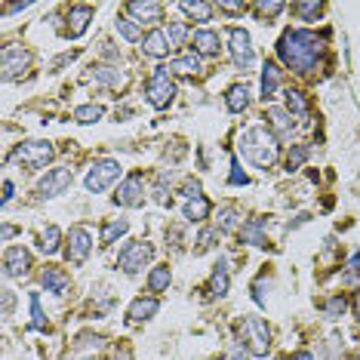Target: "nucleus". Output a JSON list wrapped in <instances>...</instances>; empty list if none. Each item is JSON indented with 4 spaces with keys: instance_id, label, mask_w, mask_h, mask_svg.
Instances as JSON below:
<instances>
[{
    "instance_id": "c03bdc74",
    "label": "nucleus",
    "mask_w": 360,
    "mask_h": 360,
    "mask_svg": "<svg viewBox=\"0 0 360 360\" xmlns=\"http://www.w3.org/2000/svg\"><path fill=\"white\" fill-rule=\"evenodd\" d=\"M228 182H231V185H246V182H250V179H246V173L240 169L237 160H231V176H228Z\"/></svg>"
},
{
    "instance_id": "de8ad7c7",
    "label": "nucleus",
    "mask_w": 360,
    "mask_h": 360,
    "mask_svg": "<svg viewBox=\"0 0 360 360\" xmlns=\"http://www.w3.org/2000/svg\"><path fill=\"white\" fill-rule=\"evenodd\" d=\"M12 194H16V185H12L10 179H3V204H10Z\"/></svg>"
},
{
    "instance_id": "864d4df0",
    "label": "nucleus",
    "mask_w": 360,
    "mask_h": 360,
    "mask_svg": "<svg viewBox=\"0 0 360 360\" xmlns=\"http://www.w3.org/2000/svg\"><path fill=\"white\" fill-rule=\"evenodd\" d=\"M355 314H357V320H360V289L355 293Z\"/></svg>"
},
{
    "instance_id": "6ab92c4d",
    "label": "nucleus",
    "mask_w": 360,
    "mask_h": 360,
    "mask_svg": "<svg viewBox=\"0 0 360 360\" xmlns=\"http://www.w3.org/2000/svg\"><path fill=\"white\" fill-rule=\"evenodd\" d=\"M90 19H93V6H71V12H68L65 34L68 37H80L86 31V25H90Z\"/></svg>"
},
{
    "instance_id": "7ed1b4c3",
    "label": "nucleus",
    "mask_w": 360,
    "mask_h": 360,
    "mask_svg": "<svg viewBox=\"0 0 360 360\" xmlns=\"http://www.w3.org/2000/svg\"><path fill=\"white\" fill-rule=\"evenodd\" d=\"M53 157H56L53 142H47V139H31V142H19L16 148H12L10 160L22 163V167H28V169H40V167H47Z\"/></svg>"
},
{
    "instance_id": "ddd939ff",
    "label": "nucleus",
    "mask_w": 360,
    "mask_h": 360,
    "mask_svg": "<svg viewBox=\"0 0 360 360\" xmlns=\"http://www.w3.org/2000/svg\"><path fill=\"white\" fill-rule=\"evenodd\" d=\"M31 268V252L25 246H10L3 252V274L6 277H25Z\"/></svg>"
},
{
    "instance_id": "9b49d317",
    "label": "nucleus",
    "mask_w": 360,
    "mask_h": 360,
    "mask_svg": "<svg viewBox=\"0 0 360 360\" xmlns=\"http://www.w3.org/2000/svg\"><path fill=\"white\" fill-rule=\"evenodd\" d=\"M228 40H231V59H235V65L237 68H250L252 62H256V49H252V40H250V34H246L243 28H231L228 31Z\"/></svg>"
},
{
    "instance_id": "2f4dec72",
    "label": "nucleus",
    "mask_w": 360,
    "mask_h": 360,
    "mask_svg": "<svg viewBox=\"0 0 360 360\" xmlns=\"http://www.w3.org/2000/svg\"><path fill=\"white\" fill-rule=\"evenodd\" d=\"M93 80H96L99 86H120V84H123V74H120L117 68L99 65V68H93Z\"/></svg>"
},
{
    "instance_id": "603ef678",
    "label": "nucleus",
    "mask_w": 360,
    "mask_h": 360,
    "mask_svg": "<svg viewBox=\"0 0 360 360\" xmlns=\"http://www.w3.org/2000/svg\"><path fill=\"white\" fill-rule=\"evenodd\" d=\"M351 271H355V274H360V256L351 259Z\"/></svg>"
},
{
    "instance_id": "4be33fe9",
    "label": "nucleus",
    "mask_w": 360,
    "mask_h": 360,
    "mask_svg": "<svg viewBox=\"0 0 360 360\" xmlns=\"http://www.w3.org/2000/svg\"><path fill=\"white\" fill-rule=\"evenodd\" d=\"M210 200L200 194V197H191V200H185V206H182V213H185V219L188 222H204L206 216H210Z\"/></svg>"
},
{
    "instance_id": "4468645a",
    "label": "nucleus",
    "mask_w": 360,
    "mask_h": 360,
    "mask_svg": "<svg viewBox=\"0 0 360 360\" xmlns=\"http://www.w3.org/2000/svg\"><path fill=\"white\" fill-rule=\"evenodd\" d=\"M265 120H268L271 132L277 136V142H280V139H289L296 132V120H293V115H289L287 108H277V105H271V108L265 111Z\"/></svg>"
},
{
    "instance_id": "423d86ee",
    "label": "nucleus",
    "mask_w": 360,
    "mask_h": 360,
    "mask_svg": "<svg viewBox=\"0 0 360 360\" xmlns=\"http://www.w3.org/2000/svg\"><path fill=\"white\" fill-rule=\"evenodd\" d=\"M151 259H154V246H151L148 240H130L117 256V268H123L126 274H136V271H142Z\"/></svg>"
},
{
    "instance_id": "f03ea898",
    "label": "nucleus",
    "mask_w": 360,
    "mask_h": 360,
    "mask_svg": "<svg viewBox=\"0 0 360 360\" xmlns=\"http://www.w3.org/2000/svg\"><path fill=\"white\" fill-rule=\"evenodd\" d=\"M237 148L259 169H271L277 160V136L268 126H250V130H243L237 139Z\"/></svg>"
},
{
    "instance_id": "09e8293b",
    "label": "nucleus",
    "mask_w": 360,
    "mask_h": 360,
    "mask_svg": "<svg viewBox=\"0 0 360 360\" xmlns=\"http://www.w3.org/2000/svg\"><path fill=\"white\" fill-rule=\"evenodd\" d=\"M219 10H225V12H243L246 3H219Z\"/></svg>"
},
{
    "instance_id": "c756f323",
    "label": "nucleus",
    "mask_w": 360,
    "mask_h": 360,
    "mask_svg": "<svg viewBox=\"0 0 360 360\" xmlns=\"http://www.w3.org/2000/svg\"><path fill=\"white\" fill-rule=\"evenodd\" d=\"M169 280H173L169 265H157V268L148 274V289H151V293H163V289L169 287Z\"/></svg>"
},
{
    "instance_id": "39448f33",
    "label": "nucleus",
    "mask_w": 360,
    "mask_h": 360,
    "mask_svg": "<svg viewBox=\"0 0 360 360\" xmlns=\"http://www.w3.org/2000/svg\"><path fill=\"white\" fill-rule=\"evenodd\" d=\"M240 333H243V345L252 357H265L271 348V330L262 317H243L240 324Z\"/></svg>"
},
{
    "instance_id": "393cba45",
    "label": "nucleus",
    "mask_w": 360,
    "mask_h": 360,
    "mask_svg": "<svg viewBox=\"0 0 360 360\" xmlns=\"http://www.w3.org/2000/svg\"><path fill=\"white\" fill-rule=\"evenodd\" d=\"M277 86H280V68H277L274 62H265V68H262V99L274 96Z\"/></svg>"
},
{
    "instance_id": "a18cd8bd",
    "label": "nucleus",
    "mask_w": 360,
    "mask_h": 360,
    "mask_svg": "<svg viewBox=\"0 0 360 360\" xmlns=\"http://www.w3.org/2000/svg\"><path fill=\"white\" fill-rule=\"evenodd\" d=\"M228 360H250V351H246V345L240 342L237 348H235V351H231V355H228Z\"/></svg>"
},
{
    "instance_id": "a19ab883",
    "label": "nucleus",
    "mask_w": 360,
    "mask_h": 360,
    "mask_svg": "<svg viewBox=\"0 0 360 360\" xmlns=\"http://www.w3.org/2000/svg\"><path fill=\"white\" fill-rule=\"evenodd\" d=\"M252 10H256L262 19H271V16H280V12L287 10V6H283L280 0H271V3H265V0H262V3H256Z\"/></svg>"
},
{
    "instance_id": "2eb2a0df",
    "label": "nucleus",
    "mask_w": 360,
    "mask_h": 360,
    "mask_svg": "<svg viewBox=\"0 0 360 360\" xmlns=\"http://www.w3.org/2000/svg\"><path fill=\"white\" fill-rule=\"evenodd\" d=\"M40 283L47 287V293L62 296L68 287H71V277H68V271H65V268H56V265H47V268H43V274H40Z\"/></svg>"
},
{
    "instance_id": "4c0bfd02",
    "label": "nucleus",
    "mask_w": 360,
    "mask_h": 360,
    "mask_svg": "<svg viewBox=\"0 0 360 360\" xmlns=\"http://www.w3.org/2000/svg\"><path fill=\"white\" fill-rule=\"evenodd\" d=\"M219 240V228H204L197 237V246H194V256H204V252H210L213 246H216Z\"/></svg>"
},
{
    "instance_id": "a878e982",
    "label": "nucleus",
    "mask_w": 360,
    "mask_h": 360,
    "mask_svg": "<svg viewBox=\"0 0 360 360\" xmlns=\"http://www.w3.org/2000/svg\"><path fill=\"white\" fill-rule=\"evenodd\" d=\"M169 71L173 74H200V56L197 53H188V56H179V59L169 62Z\"/></svg>"
},
{
    "instance_id": "3c124183",
    "label": "nucleus",
    "mask_w": 360,
    "mask_h": 360,
    "mask_svg": "<svg viewBox=\"0 0 360 360\" xmlns=\"http://www.w3.org/2000/svg\"><path fill=\"white\" fill-rule=\"evenodd\" d=\"M12 235H16V228H12V225H3V240H10Z\"/></svg>"
},
{
    "instance_id": "dca6fc26",
    "label": "nucleus",
    "mask_w": 360,
    "mask_h": 360,
    "mask_svg": "<svg viewBox=\"0 0 360 360\" xmlns=\"http://www.w3.org/2000/svg\"><path fill=\"white\" fill-rule=\"evenodd\" d=\"M169 40H167V34H163L160 28H154V31H148L145 34V40H142V53L145 56H151V59H163V56H169Z\"/></svg>"
},
{
    "instance_id": "e433bc0d",
    "label": "nucleus",
    "mask_w": 360,
    "mask_h": 360,
    "mask_svg": "<svg viewBox=\"0 0 360 360\" xmlns=\"http://www.w3.org/2000/svg\"><path fill=\"white\" fill-rule=\"evenodd\" d=\"M240 222V213L235 206H225V210H219V219H216V228L219 231H235Z\"/></svg>"
},
{
    "instance_id": "1a4fd4ad",
    "label": "nucleus",
    "mask_w": 360,
    "mask_h": 360,
    "mask_svg": "<svg viewBox=\"0 0 360 360\" xmlns=\"http://www.w3.org/2000/svg\"><path fill=\"white\" fill-rule=\"evenodd\" d=\"M0 65H3V80H16V77H22V74L28 71L31 53L28 49H22V47H16V43H10V47H3Z\"/></svg>"
},
{
    "instance_id": "5fc2aeb1",
    "label": "nucleus",
    "mask_w": 360,
    "mask_h": 360,
    "mask_svg": "<svg viewBox=\"0 0 360 360\" xmlns=\"http://www.w3.org/2000/svg\"><path fill=\"white\" fill-rule=\"evenodd\" d=\"M111 360H132V357H130V351H123V355H115Z\"/></svg>"
},
{
    "instance_id": "6e6552de",
    "label": "nucleus",
    "mask_w": 360,
    "mask_h": 360,
    "mask_svg": "<svg viewBox=\"0 0 360 360\" xmlns=\"http://www.w3.org/2000/svg\"><path fill=\"white\" fill-rule=\"evenodd\" d=\"M71 182H74L71 169H68V167H56V169H49V173L40 179L37 194H40L43 200H53V197H59V194H65Z\"/></svg>"
},
{
    "instance_id": "c9c22d12",
    "label": "nucleus",
    "mask_w": 360,
    "mask_h": 360,
    "mask_svg": "<svg viewBox=\"0 0 360 360\" xmlns=\"http://www.w3.org/2000/svg\"><path fill=\"white\" fill-rule=\"evenodd\" d=\"M163 34H167L169 47H182V43H185V37H188V28H185V22H167Z\"/></svg>"
},
{
    "instance_id": "58836bf2",
    "label": "nucleus",
    "mask_w": 360,
    "mask_h": 360,
    "mask_svg": "<svg viewBox=\"0 0 360 360\" xmlns=\"http://www.w3.org/2000/svg\"><path fill=\"white\" fill-rule=\"evenodd\" d=\"M293 12L302 19V22H314V19L324 12V3H296Z\"/></svg>"
},
{
    "instance_id": "f704fd0d",
    "label": "nucleus",
    "mask_w": 360,
    "mask_h": 360,
    "mask_svg": "<svg viewBox=\"0 0 360 360\" xmlns=\"http://www.w3.org/2000/svg\"><path fill=\"white\" fill-rule=\"evenodd\" d=\"M126 231H130V222H126V219H115V222H108L102 228V243H115V240L123 237Z\"/></svg>"
},
{
    "instance_id": "20e7f679",
    "label": "nucleus",
    "mask_w": 360,
    "mask_h": 360,
    "mask_svg": "<svg viewBox=\"0 0 360 360\" xmlns=\"http://www.w3.org/2000/svg\"><path fill=\"white\" fill-rule=\"evenodd\" d=\"M145 99H148L151 108H167L169 102L176 99V84L173 77H169V68H157L154 74L148 77V84H145Z\"/></svg>"
},
{
    "instance_id": "7c9ffc66",
    "label": "nucleus",
    "mask_w": 360,
    "mask_h": 360,
    "mask_svg": "<svg viewBox=\"0 0 360 360\" xmlns=\"http://www.w3.org/2000/svg\"><path fill=\"white\" fill-rule=\"evenodd\" d=\"M59 243H62V231L56 228V225H49V228L40 231V252H47V256H53V252H59Z\"/></svg>"
},
{
    "instance_id": "412c9836",
    "label": "nucleus",
    "mask_w": 360,
    "mask_h": 360,
    "mask_svg": "<svg viewBox=\"0 0 360 360\" xmlns=\"http://www.w3.org/2000/svg\"><path fill=\"white\" fill-rule=\"evenodd\" d=\"M231 287V271H228V259H219V265L213 268L210 277V296H225Z\"/></svg>"
},
{
    "instance_id": "f3484780",
    "label": "nucleus",
    "mask_w": 360,
    "mask_h": 360,
    "mask_svg": "<svg viewBox=\"0 0 360 360\" xmlns=\"http://www.w3.org/2000/svg\"><path fill=\"white\" fill-rule=\"evenodd\" d=\"M160 311V302L154 299V296H148V299H136L130 305V311H126V317H130V324H142V320H151L154 314Z\"/></svg>"
},
{
    "instance_id": "9d476101",
    "label": "nucleus",
    "mask_w": 360,
    "mask_h": 360,
    "mask_svg": "<svg viewBox=\"0 0 360 360\" xmlns=\"http://www.w3.org/2000/svg\"><path fill=\"white\" fill-rule=\"evenodd\" d=\"M115 204H120V206H142L145 204V176L142 173H130L120 182Z\"/></svg>"
},
{
    "instance_id": "ea45409f",
    "label": "nucleus",
    "mask_w": 360,
    "mask_h": 360,
    "mask_svg": "<svg viewBox=\"0 0 360 360\" xmlns=\"http://www.w3.org/2000/svg\"><path fill=\"white\" fill-rule=\"evenodd\" d=\"M28 302H31V326L34 330H47V314H43V308H40V299H37V293H31L28 296Z\"/></svg>"
},
{
    "instance_id": "b1692460",
    "label": "nucleus",
    "mask_w": 360,
    "mask_h": 360,
    "mask_svg": "<svg viewBox=\"0 0 360 360\" xmlns=\"http://www.w3.org/2000/svg\"><path fill=\"white\" fill-rule=\"evenodd\" d=\"M225 105H228L231 115H240V111L250 105V86H246V84H235L228 90V96H225Z\"/></svg>"
},
{
    "instance_id": "49530a36",
    "label": "nucleus",
    "mask_w": 360,
    "mask_h": 360,
    "mask_svg": "<svg viewBox=\"0 0 360 360\" xmlns=\"http://www.w3.org/2000/svg\"><path fill=\"white\" fill-rule=\"evenodd\" d=\"M12 302H16V299H12V289H3V314H6V317L12 314Z\"/></svg>"
},
{
    "instance_id": "cd10ccee",
    "label": "nucleus",
    "mask_w": 360,
    "mask_h": 360,
    "mask_svg": "<svg viewBox=\"0 0 360 360\" xmlns=\"http://www.w3.org/2000/svg\"><path fill=\"white\" fill-rule=\"evenodd\" d=\"M117 34L130 43L142 40V28H139V22L132 16H117Z\"/></svg>"
},
{
    "instance_id": "8fccbe9b",
    "label": "nucleus",
    "mask_w": 360,
    "mask_h": 360,
    "mask_svg": "<svg viewBox=\"0 0 360 360\" xmlns=\"http://www.w3.org/2000/svg\"><path fill=\"white\" fill-rule=\"evenodd\" d=\"M289 360H314V355H311V351H299V355L289 357Z\"/></svg>"
},
{
    "instance_id": "bb28decb",
    "label": "nucleus",
    "mask_w": 360,
    "mask_h": 360,
    "mask_svg": "<svg viewBox=\"0 0 360 360\" xmlns=\"http://www.w3.org/2000/svg\"><path fill=\"white\" fill-rule=\"evenodd\" d=\"M179 10L185 12L188 19H194V22H213L216 6H213V3H179Z\"/></svg>"
},
{
    "instance_id": "aec40b11",
    "label": "nucleus",
    "mask_w": 360,
    "mask_h": 360,
    "mask_svg": "<svg viewBox=\"0 0 360 360\" xmlns=\"http://www.w3.org/2000/svg\"><path fill=\"white\" fill-rule=\"evenodd\" d=\"M126 12H130L136 22H160L163 19V6L154 3V0H148V3H126Z\"/></svg>"
},
{
    "instance_id": "5701e85b",
    "label": "nucleus",
    "mask_w": 360,
    "mask_h": 360,
    "mask_svg": "<svg viewBox=\"0 0 360 360\" xmlns=\"http://www.w3.org/2000/svg\"><path fill=\"white\" fill-rule=\"evenodd\" d=\"M240 240L250 246H265V219H250V222H243Z\"/></svg>"
},
{
    "instance_id": "72a5a7b5",
    "label": "nucleus",
    "mask_w": 360,
    "mask_h": 360,
    "mask_svg": "<svg viewBox=\"0 0 360 360\" xmlns=\"http://www.w3.org/2000/svg\"><path fill=\"white\" fill-rule=\"evenodd\" d=\"M308 157H311V148H308V145H293V148L287 151V169H289V173H296V169H299Z\"/></svg>"
},
{
    "instance_id": "c85d7f7f",
    "label": "nucleus",
    "mask_w": 360,
    "mask_h": 360,
    "mask_svg": "<svg viewBox=\"0 0 360 360\" xmlns=\"http://www.w3.org/2000/svg\"><path fill=\"white\" fill-rule=\"evenodd\" d=\"M287 111L293 117H308V99H305V93H299V90H287Z\"/></svg>"
},
{
    "instance_id": "0eeeda50",
    "label": "nucleus",
    "mask_w": 360,
    "mask_h": 360,
    "mask_svg": "<svg viewBox=\"0 0 360 360\" xmlns=\"http://www.w3.org/2000/svg\"><path fill=\"white\" fill-rule=\"evenodd\" d=\"M120 179V163L117 160H111V157H105V160H96L93 163V169L86 173V191H93V194H99V191H105V188H111L115 182Z\"/></svg>"
},
{
    "instance_id": "f8f14e48",
    "label": "nucleus",
    "mask_w": 360,
    "mask_h": 360,
    "mask_svg": "<svg viewBox=\"0 0 360 360\" xmlns=\"http://www.w3.org/2000/svg\"><path fill=\"white\" fill-rule=\"evenodd\" d=\"M93 250V235L84 228V225H77V228H71V235H68V246H65V256L71 265H80L86 262V256H90Z\"/></svg>"
},
{
    "instance_id": "79ce46f5",
    "label": "nucleus",
    "mask_w": 360,
    "mask_h": 360,
    "mask_svg": "<svg viewBox=\"0 0 360 360\" xmlns=\"http://www.w3.org/2000/svg\"><path fill=\"white\" fill-rule=\"evenodd\" d=\"M324 314L326 317H339V314H345V296H333V299L324 305Z\"/></svg>"
},
{
    "instance_id": "37998d69",
    "label": "nucleus",
    "mask_w": 360,
    "mask_h": 360,
    "mask_svg": "<svg viewBox=\"0 0 360 360\" xmlns=\"http://www.w3.org/2000/svg\"><path fill=\"white\" fill-rule=\"evenodd\" d=\"M154 200L157 204H167V173L157 176V185H154Z\"/></svg>"
},
{
    "instance_id": "a211bd4d",
    "label": "nucleus",
    "mask_w": 360,
    "mask_h": 360,
    "mask_svg": "<svg viewBox=\"0 0 360 360\" xmlns=\"http://www.w3.org/2000/svg\"><path fill=\"white\" fill-rule=\"evenodd\" d=\"M194 53L197 56H219V31L213 28H197L194 31Z\"/></svg>"
},
{
    "instance_id": "f257e3e1",
    "label": "nucleus",
    "mask_w": 360,
    "mask_h": 360,
    "mask_svg": "<svg viewBox=\"0 0 360 360\" xmlns=\"http://www.w3.org/2000/svg\"><path fill=\"white\" fill-rule=\"evenodd\" d=\"M277 56L280 62L296 74H311L320 65V59L326 56V40L317 37L314 31L305 28H289L287 34L277 40Z\"/></svg>"
},
{
    "instance_id": "473e14b6",
    "label": "nucleus",
    "mask_w": 360,
    "mask_h": 360,
    "mask_svg": "<svg viewBox=\"0 0 360 360\" xmlns=\"http://www.w3.org/2000/svg\"><path fill=\"white\" fill-rule=\"evenodd\" d=\"M102 115H105V108L96 102L77 105V108H74V120H77V123H96V120H102Z\"/></svg>"
}]
</instances>
